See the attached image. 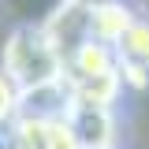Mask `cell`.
Returning a JSON list of instances; mask_svg holds the SVG:
<instances>
[{
	"label": "cell",
	"instance_id": "cell-1",
	"mask_svg": "<svg viewBox=\"0 0 149 149\" xmlns=\"http://www.w3.org/2000/svg\"><path fill=\"white\" fill-rule=\"evenodd\" d=\"M4 71L11 74L22 97L37 90H49L63 82V56L56 52V45L49 41L45 26H11L8 41H4Z\"/></svg>",
	"mask_w": 149,
	"mask_h": 149
},
{
	"label": "cell",
	"instance_id": "cell-2",
	"mask_svg": "<svg viewBox=\"0 0 149 149\" xmlns=\"http://www.w3.org/2000/svg\"><path fill=\"white\" fill-rule=\"evenodd\" d=\"M119 56V74L130 86H146L149 82V15H138L130 22V30L116 41Z\"/></svg>",
	"mask_w": 149,
	"mask_h": 149
},
{
	"label": "cell",
	"instance_id": "cell-3",
	"mask_svg": "<svg viewBox=\"0 0 149 149\" xmlns=\"http://www.w3.org/2000/svg\"><path fill=\"white\" fill-rule=\"evenodd\" d=\"M138 19V11L127 0H97L93 4V19H90V34L93 41H104L116 49V41L130 30V22Z\"/></svg>",
	"mask_w": 149,
	"mask_h": 149
},
{
	"label": "cell",
	"instance_id": "cell-4",
	"mask_svg": "<svg viewBox=\"0 0 149 149\" xmlns=\"http://www.w3.org/2000/svg\"><path fill=\"white\" fill-rule=\"evenodd\" d=\"M19 116H22V90L11 82V74L0 67V127L15 123Z\"/></svg>",
	"mask_w": 149,
	"mask_h": 149
},
{
	"label": "cell",
	"instance_id": "cell-5",
	"mask_svg": "<svg viewBox=\"0 0 149 149\" xmlns=\"http://www.w3.org/2000/svg\"><path fill=\"white\" fill-rule=\"evenodd\" d=\"M142 8H146V11H149V0H142Z\"/></svg>",
	"mask_w": 149,
	"mask_h": 149
}]
</instances>
